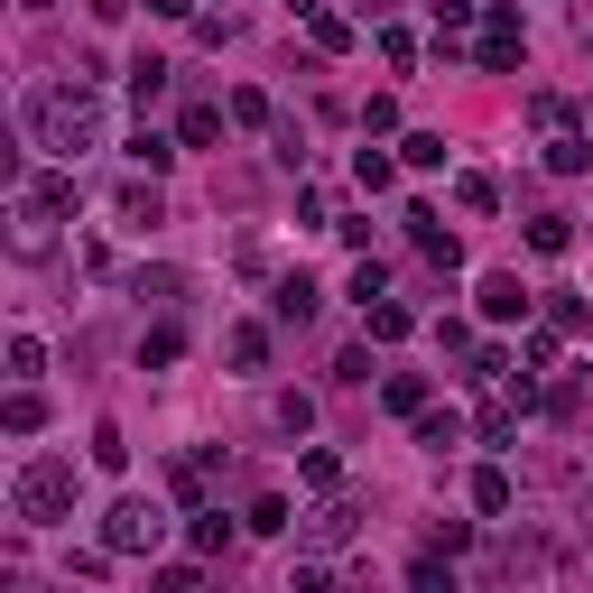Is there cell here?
I'll return each mask as SVG.
<instances>
[{
	"label": "cell",
	"mask_w": 593,
	"mask_h": 593,
	"mask_svg": "<svg viewBox=\"0 0 593 593\" xmlns=\"http://www.w3.org/2000/svg\"><path fill=\"white\" fill-rule=\"evenodd\" d=\"M29 140L47 149V159H84V149L102 140V102L84 84H38L29 93Z\"/></svg>",
	"instance_id": "obj_1"
},
{
	"label": "cell",
	"mask_w": 593,
	"mask_h": 593,
	"mask_svg": "<svg viewBox=\"0 0 593 593\" xmlns=\"http://www.w3.org/2000/svg\"><path fill=\"white\" fill-rule=\"evenodd\" d=\"M10 501H19V520H29V529H57L65 510H74V463H65V454H38L29 473H19Z\"/></svg>",
	"instance_id": "obj_2"
},
{
	"label": "cell",
	"mask_w": 593,
	"mask_h": 593,
	"mask_svg": "<svg viewBox=\"0 0 593 593\" xmlns=\"http://www.w3.org/2000/svg\"><path fill=\"white\" fill-rule=\"evenodd\" d=\"M159 538H167V510L159 501H121L112 520H102V548H112V556H140V548H159Z\"/></svg>",
	"instance_id": "obj_3"
},
{
	"label": "cell",
	"mask_w": 593,
	"mask_h": 593,
	"mask_svg": "<svg viewBox=\"0 0 593 593\" xmlns=\"http://www.w3.org/2000/svg\"><path fill=\"white\" fill-rule=\"evenodd\" d=\"M473 57H482V74H510V65H520V10H492V19H482V47H473Z\"/></svg>",
	"instance_id": "obj_4"
},
{
	"label": "cell",
	"mask_w": 593,
	"mask_h": 593,
	"mask_svg": "<svg viewBox=\"0 0 593 593\" xmlns=\"http://www.w3.org/2000/svg\"><path fill=\"white\" fill-rule=\"evenodd\" d=\"M408 242H418V251H427V260H436V269H454V260H463V251H454V232H446V223H436V214H427V204H408Z\"/></svg>",
	"instance_id": "obj_5"
},
{
	"label": "cell",
	"mask_w": 593,
	"mask_h": 593,
	"mask_svg": "<svg viewBox=\"0 0 593 593\" xmlns=\"http://www.w3.org/2000/svg\"><path fill=\"white\" fill-rule=\"evenodd\" d=\"M482 316H492V325H510V316H529V288H520V278H482Z\"/></svg>",
	"instance_id": "obj_6"
},
{
	"label": "cell",
	"mask_w": 593,
	"mask_h": 593,
	"mask_svg": "<svg viewBox=\"0 0 593 593\" xmlns=\"http://www.w3.org/2000/svg\"><path fill=\"white\" fill-rule=\"evenodd\" d=\"M418 446H427V454L463 446V418H454V408H418Z\"/></svg>",
	"instance_id": "obj_7"
},
{
	"label": "cell",
	"mask_w": 593,
	"mask_h": 593,
	"mask_svg": "<svg viewBox=\"0 0 593 593\" xmlns=\"http://www.w3.org/2000/svg\"><path fill=\"white\" fill-rule=\"evenodd\" d=\"M548 167H556V176H584V167H593V140H584V131H556V140H548Z\"/></svg>",
	"instance_id": "obj_8"
},
{
	"label": "cell",
	"mask_w": 593,
	"mask_h": 593,
	"mask_svg": "<svg viewBox=\"0 0 593 593\" xmlns=\"http://www.w3.org/2000/svg\"><path fill=\"white\" fill-rule=\"evenodd\" d=\"M473 510H482V520H501V510H510V473H501V463H482V473H473Z\"/></svg>",
	"instance_id": "obj_9"
},
{
	"label": "cell",
	"mask_w": 593,
	"mask_h": 593,
	"mask_svg": "<svg viewBox=\"0 0 593 593\" xmlns=\"http://www.w3.org/2000/svg\"><path fill=\"white\" fill-rule=\"evenodd\" d=\"M0 427H10V436H38V427H47V399H38V390H10V408H0Z\"/></svg>",
	"instance_id": "obj_10"
},
{
	"label": "cell",
	"mask_w": 593,
	"mask_h": 593,
	"mask_svg": "<svg viewBox=\"0 0 593 593\" xmlns=\"http://www.w3.org/2000/svg\"><path fill=\"white\" fill-rule=\"evenodd\" d=\"M159 93H167V57H140V65H131V102L149 112V102H159Z\"/></svg>",
	"instance_id": "obj_11"
},
{
	"label": "cell",
	"mask_w": 593,
	"mask_h": 593,
	"mask_svg": "<svg viewBox=\"0 0 593 593\" xmlns=\"http://www.w3.org/2000/svg\"><path fill=\"white\" fill-rule=\"evenodd\" d=\"M269 306H278L288 325H306V316H316V288H306V278H278V297H269Z\"/></svg>",
	"instance_id": "obj_12"
},
{
	"label": "cell",
	"mask_w": 593,
	"mask_h": 593,
	"mask_svg": "<svg viewBox=\"0 0 593 593\" xmlns=\"http://www.w3.org/2000/svg\"><path fill=\"white\" fill-rule=\"evenodd\" d=\"M121 223H131V232L159 223V186H121Z\"/></svg>",
	"instance_id": "obj_13"
},
{
	"label": "cell",
	"mask_w": 593,
	"mask_h": 593,
	"mask_svg": "<svg viewBox=\"0 0 593 593\" xmlns=\"http://www.w3.org/2000/svg\"><path fill=\"white\" fill-rule=\"evenodd\" d=\"M565 242H575V223H565V214H538V223H529V251H548V260H556Z\"/></svg>",
	"instance_id": "obj_14"
},
{
	"label": "cell",
	"mask_w": 593,
	"mask_h": 593,
	"mask_svg": "<svg viewBox=\"0 0 593 593\" xmlns=\"http://www.w3.org/2000/svg\"><path fill=\"white\" fill-rule=\"evenodd\" d=\"M232 362L260 371V362H269V334H260V325H232Z\"/></svg>",
	"instance_id": "obj_15"
},
{
	"label": "cell",
	"mask_w": 593,
	"mask_h": 593,
	"mask_svg": "<svg viewBox=\"0 0 593 593\" xmlns=\"http://www.w3.org/2000/svg\"><path fill=\"white\" fill-rule=\"evenodd\" d=\"M454 204H463V214H492L501 186H492V176H454Z\"/></svg>",
	"instance_id": "obj_16"
},
{
	"label": "cell",
	"mask_w": 593,
	"mask_h": 593,
	"mask_svg": "<svg viewBox=\"0 0 593 593\" xmlns=\"http://www.w3.org/2000/svg\"><path fill=\"white\" fill-rule=\"evenodd\" d=\"M352 520H362V510H352V501H334L325 520H316V548H344V538H352Z\"/></svg>",
	"instance_id": "obj_17"
},
{
	"label": "cell",
	"mask_w": 593,
	"mask_h": 593,
	"mask_svg": "<svg viewBox=\"0 0 593 593\" xmlns=\"http://www.w3.org/2000/svg\"><path fill=\"white\" fill-rule=\"evenodd\" d=\"M214 131H223V112H214V102H186V131H176V140H186V149H204Z\"/></svg>",
	"instance_id": "obj_18"
},
{
	"label": "cell",
	"mask_w": 593,
	"mask_h": 593,
	"mask_svg": "<svg viewBox=\"0 0 593 593\" xmlns=\"http://www.w3.org/2000/svg\"><path fill=\"white\" fill-rule=\"evenodd\" d=\"M362 316H371V334H380V344H399V334H408V306H390V297H371Z\"/></svg>",
	"instance_id": "obj_19"
},
{
	"label": "cell",
	"mask_w": 593,
	"mask_h": 593,
	"mask_svg": "<svg viewBox=\"0 0 593 593\" xmlns=\"http://www.w3.org/2000/svg\"><path fill=\"white\" fill-rule=\"evenodd\" d=\"M380 399H390L399 418H418V408H427V380H418V371H399V380H390V390H380Z\"/></svg>",
	"instance_id": "obj_20"
},
{
	"label": "cell",
	"mask_w": 593,
	"mask_h": 593,
	"mask_svg": "<svg viewBox=\"0 0 593 593\" xmlns=\"http://www.w3.org/2000/svg\"><path fill=\"white\" fill-rule=\"evenodd\" d=\"M29 204H47V214H74V176H38Z\"/></svg>",
	"instance_id": "obj_21"
},
{
	"label": "cell",
	"mask_w": 593,
	"mask_h": 593,
	"mask_svg": "<svg viewBox=\"0 0 593 593\" xmlns=\"http://www.w3.org/2000/svg\"><path fill=\"white\" fill-rule=\"evenodd\" d=\"M352 176H362V195H390V186H399V167L380 159V149H362V167H352Z\"/></svg>",
	"instance_id": "obj_22"
},
{
	"label": "cell",
	"mask_w": 593,
	"mask_h": 593,
	"mask_svg": "<svg viewBox=\"0 0 593 593\" xmlns=\"http://www.w3.org/2000/svg\"><path fill=\"white\" fill-rule=\"evenodd\" d=\"M408 167H446V131H408Z\"/></svg>",
	"instance_id": "obj_23"
},
{
	"label": "cell",
	"mask_w": 593,
	"mask_h": 593,
	"mask_svg": "<svg viewBox=\"0 0 593 593\" xmlns=\"http://www.w3.org/2000/svg\"><path fill=\"white\" fill-rule=\"evenodd\" d=\"M93 463H102V473H121V463H131V446H121V427H93Z\"/></svg>",
	"instance_id": "obj_24"
},
{
	"label": "cell",
	"mask_w": 593,
	"mask_h": 593,
	"mask_svg": "<svg viewBox=\"0 0 593 593\" xmlns=\"http://www.w3.org/2000/svg\"><path fill=\"white\" fill-rule=\"evenodd\" d=\"M176 352H186V334H176V325H159V334L140 344V362H176Z\"/></svg>",
	"instance_id": "obj_25"
},
{
	"label": "cell",
	"mask_w": 593,
	"mask_h": 593,
	"mask_svg": "<svg viewBox=\"0 0 593 593\" xmlns=\"http://www.w3.org/2000/svg\"><path fill=\"white\" fill-rule=\"evenodd\" d=\"M10 371L29 380V371H47V352H38V334H10Z\"/></svg>",
	"instance_id": "obj_26"
},
{
	"label": "cell",
	"mask_w": 593,
	"mask_h": 593,
	"mask_svg": "<svg viewBox=\"0 0 593 593\" xmlns=\"http://www.w3.org/2000/svg\"><path fill=\"white\" fill-rule=\"evenodd\" d=\"M352 297H362V306H371V297H390V269L362 260V269H352Z\"/></svg>",
	"instance_id": "obj_27"
},
{
	"label": "cell",
	"mask_w": 593,
	"mask_h": 593,
	"mask_svg": "<svg viewBox=\"0 0 593 593\" xmlns=\"http://www.w3.org/2000/svg\"><path fill=\"white\" fill-rule=\"evenodd\" d=\"M131 159H140V167H149V176H159V167H167V159H176V149H167V140H159V131H140V140H131Z\"/></svg>",
	"instance_id": "obj_28"
},
{
	"label": "cell",
	"mask_w": 593,
	"mask_h": 593,
	"mask_svg": "<svg viewBox=\"0 0 593 593\" xmlns=\"http://www.w3.org/2000/svg\"><path fill=\"white\" fill-rule=\"evenodd\" d=\"M306 29H316V47H352V29H344L334 10H306Z\"/></svg>",
	"instance_id": "obj_29"
},
{
	"label": "cell",
	"mask_w": 593,
	"mask_h": 593,
	"mask_svg": "<svg viewBox=\"0 0 593 593\" xmlns=\"http://www.w3.org/2000/svg\"><path fill=\"white\" fill-rule=\"evenodd\" d=\"M149 10H159V19H186V10H195V0H149Z\"/></svg>",
	"instance_id": "obj_30"
},
{
	"label": "cell",
	"mask_w": 593,
	"mask_h": 593,
	"mask_svg": "<svg viewBox=\"0 0 593 593\" xmlns=\"http://www.w3.org/2000/svg\"><path fill=\"white\" fill-rule=\"evenodd\" d=\"M575 29H584V47H593V0H575Z\"/></svg>",
	"instance_id": "obj_31"
}]
</instances>
